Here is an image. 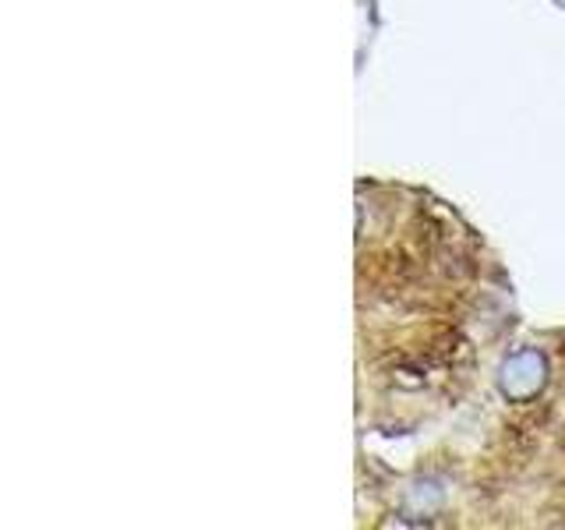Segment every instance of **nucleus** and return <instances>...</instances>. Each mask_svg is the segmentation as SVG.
<instances>
[]
</instances>
